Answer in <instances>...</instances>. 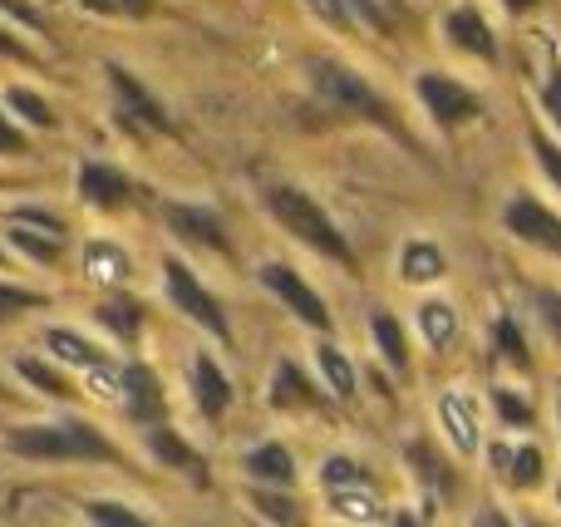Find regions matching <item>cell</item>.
Wrapping results in <instances>:
<instances>
[{
	"label": "cell",
	"instance_id": "cell-1",
	"mask_svg": "<svg viewBox=\"0 0 561 527\" xmlns=\"http://www.w3.org/2000/svg\"><path fill=\"white\" fill-rule=\"evenodd\" d=\"M306 69H310V89H316L320 108H330V114H340V118H365V124L394 134L399 144H409V134H404V124H399L394 104H389V99L379 94L365 75H359V69L340 65V59H310Z\"/></svg>",
	"mask_w": 561,
	"mask_h": 527
},
{
	"label": "cell",
	"instance_id": "cell-2",
	"mask_svg": "<svg viewBox=\"0 0 561 527\" xmlns=\"http://www.w3.org/2000/svg\"><path fill=\"white\" fill-rule=\"evenodd\" d=\"M0 444H5L10 454H20V459H30V463H79V459L118 463L114 444H108L89 420H75V414H65V420H45V424H20V429H10Z\"/></svg>",
	"mask_w": 561,
	"mask_h": 527
},
{
	"label": "cell",
	"instance_id": "cell-3",
	"mask_svg": "<svg viewBox=\"0 0 561 527\" xmlns=\"http://www.w3.org/2000/svg\"><path fill=\"white\" fill-rule=\"evenodd\" d=\"M266 213H272L276 227H286L296 242H306L310 252H320V256H330V262H340V266H350V272H355V252H350L345 232H340L335 217H330L325 207L306 193V187L272 183V187H266Z\"/></svg>",
	"mask_w": 561,
	"mask_h": 527
},
{
	"label": "cell",
	"instance_id": "cell-4",
	"mask_svg": "<svg viewBox=\"0 0 561 527\" xmlns=\"http://www.w3.org/2000/svg\"><path fill=\"white\" fill-rule=\"evenodd\" d=\"M414 99L424 104V114L434 118V128H444V134H458V128H468V124L483 118V94L468 89L463 79L444 75V69H424V75H414Z\"/></svg>",
	"mask_w": 561,
	"mask_h": 527
},
{
	"label": "cell",
	"instance_id": "cell-5",
	"mask_svg": "<svg viewBox=\"0 0 561 527\" xmlns=\"http://www.w3.org/2000/svg\"><path fill=\"white\" fill-rule=\"evenodd\" d=\"M163 286H168V301H173L187 321H197L207 335H217L222 345H232V321H227L222 301L197 282L193 266H187L183 256H163Z\"/></svg>",
	"mask_w": 561,
	"mask_h": 527
},
{
	"label": "cell",
	"instance_id": "cell-6",
	"mask_svg": "<svg viewBox=\"0 0 561 527\" xmlns=\"http://www.w3.org/2000/svg\"><path fill=\"white\" fill-rule=\"evenodd\" d=\"M108 89H114V108H118V124L134 128V134H173V114L163 108V99L134 79L124 65H108Z\"/></svg>",
	"mask_w": 561,
	"mask_h": 527
},
{
	"label": "cell",
	"instance_id": "cell-7",
	"mask_svg": "<svg viewBox=\"0 0 561 527\" xmlns=\"http://www.w3.org/2000/svg\"><path fill=\"white\" fill-rule=\"evenodd\" d=\"M503 227L517 242L537 247V252H547V256H561V213H552L542 197L517 193L513 203L503 207Z\"/></svg>",
	"mask_w": 561,
	"mask_h": 527
},
{
	"label": "cell",
	"instance_id": "cell-8",
	"mask_svg": "<svg viewBox=\"0 0 561 527\" xmlns=\"http://www.w3.org/2000/svg\"><path fill=\"white\" fill-rule=\"evenodd\" d=\"M262 286L276 296L280 306H290V316H296V321H306L310 331H330V306L320 301L316 286H310L300 272H290L286 262H266L262 266Z\"/></svg>",
	"mask_w": 561,
	"mask_h": 527
},
{
	"label": "cell",
	"instance_id": "cell-9",
	"mask_svg": "<svg viewBox=\"0 0 561 527\" xmlns=\"http://www.w3.org/2000/svg\"><path fill=\"white\" fill-rule=\"evenodd\" d=\"M444 45L463 59H497V30L478 5H448L444 10Z\"/></svg>",
	"mask_w": 561,
	"mask_h": 527
},
{
	"label": "cell",
	"instance_id": "cell-10",
	"mask_svg": "<svg viewBox=\"0 0 561 527\" xmlns=\"http://www.w3.org/2000/svg\"><path fill=\"white\" fill-rule=\"evenodd\" d=\"M168 227H173V237H183V242L193 247H207V252L227 256L232 252V237H227V222L213 213V207H197V203H168Z\"/></svg>",
	"mask_w": 561,
	"mask_h": 527
},
{
	"label": "cell",
	"instance_id": "cell-11",
	"mask_svg": "<svg viewBox=\"0 0 561 527\" xmlns=\"http://www.w3.org/2000/svg\"><path fill=\"white\" fill-rule=\"evenodd\" d=\"M118 390H124V410L134 424H163V385H158V375L148 370V365H128V370H118Z\"/></svg>",
	"mask_w": 561,
	"mask_h": 527
},
{
	"label": "cell",
	"instance_id": "cell-12",
	"mask_svg": "<svg viewBox=\"0 0 561 527\" xmlns=\"http://www.w3.org/2000/svg\"><path fill=\"white\" fill-rule=\"evenodd\" d=\"M75 187L89 207H99V213H114V207H124L128 197H134V183H128L114 163H84Z\"/></svg>",
	"mask_w": 561,
	"mask_h": 527
},
{
	"label": "cell",
	"instance_id": "cell-13",
	"mask_svg": "<svg viewBox=\"0 0 561 527\" xmlns=\"http://www.w3.org/2000/svg\"><path fill=\"white\" fill-rule=\"evenodd\" d=\"M193 400L207 420H222V414L232 410V380H227V370L207 351L193 360Z\"/></svg>",
	"mask_w": 561,
	"mask_h": 527
},
{
	"label": "cell",
	"instance_id": "cell-14",
	"mask_svg": "<svg viewBox=\"0 0 561 527\" xmlns=\"http://www.w3.org/2000/svg\"><path fill=\"white\" fill-rule=\"evenodd\" d=\"M242 463H247V479L266 483V489H286V483H296V459H290L286 444H256Z\"/></svg>",
	"mask_w": 561,
	"mask_h": 527
},
{
	"label": "cell",
	"instance_id": "cell-15",
	"mask_svg": "<svg viewBox=\"0 0 561 527\" xmlns=\"http://www.w3.org/2000/svg\"><path fill=\"white\" fill-rule=\"evenodd\" d=\"M438 420H444V434H448V444H454L458 454H478V420H473V404L463 400L458 390H448L444 400H438Z\"/></svg>",
	"mask_w": 561,
	"mask_h": 527
},
{
	"label": "cell",
	"instance_id": "cell-16",
	"mask_svg": "<svg viewBox=\"0 0 561 527\" xmlns=\"http://www.w3.org/2000/svg\"><path fill=\"white\" fill-rule=\"evenodd\" d=\"M409 463H414V479L424 489V503H444L454 493V469L428 444H409Z\"/></svg>",
	"mask_w": 561,
	"mask_h": 527
},
{
	"label": "cell",
	"instance_id": "cell-17",
	"mask_svg": "<svg viewBox=\"0 0 561 527\" xmlns=\"http://www.w3.org/2000/svg\"><path fill=\"white\" fill-rule=\"evenodd\" d=\"M148 449H153L158 463H168V469H178V473L203 483V459H197V454L183 444V434H173L168 424H153V429H148Z\"/></svg>",
	"mask_w": 561,
	"mask_h": 527
},
{
	"label": "cell",
	"instance_id": "cell-18",
	"mask_svg": "<svg viewBox=\"0 0 561 527\" xmlns=\"http://www.w3.org/2000/svg\"><path fill=\"white\" fill-rule=\"evenodd\" d=\"M84 272H89V282H99V286H124L128 272H134V262H128V252L118 242H89Z\"/></svg>",
	"mask_w": 561,
	"mask_h": 527
},
{
	"label": "cell",
	"instance_id": "cell-19",
	"mask_svg": "<svg viewBox=\"0 0 561 527\" xmlns=\"http://www.w3.org/2000/svg\"><path fill=\"white\" fill-rule=\"evenodd\" d=\"M45 351L55 355V360H65V365H79V370L104 365V351H99V345H89L84 335L69 331V325H49V331H45Z\"/></svg>",
	"mask_w": 561,
	"mask_h": 527
},
{
	"label": "cell",
	"instance_id": "cell-20",
	"mask_svg": "<svg viewBox=\"0 0 561 527\" xmlns=\"http://www.w3.org/2000/svg\"><path fill=\"white\" fill-rule=\"evenodd\" d=\"M448 272L444 252H438L434 242H404V252H399V276H404L409 286H424V282H438V276Z\"/></svg>",
	"mask_w": 561,
	"mask_h": 527
},
{
	"label": "cell",
	"instance_id": "cell-21",
	"mask_svg": "<svg viewBox=\"0 0 561 527\" xmlns=\"http://www.w3.org/2000/svg\"><path fill=\"white\" fill-rule=\"evenodd\" d=\"M419 335H424V345L428 351H448V345H454V335H458V316H454V306L448 301H424L419 306Z\"/></svg>",
	"mask_w": 561,
	"mask_h": 527
},
{
	"label": "cell",
	"instance_id": "cell-22",
	"mask_svg": "<svg viewBox=\"0 0 561 527\" xmlns=\"http://www.w3.org/2000/svg\"><path fill=\"white\" fill-rule=\"evenodd\" d=\"M94 316H99V325H104V331H114L124 345H134L138 331H144V306H138L134 296H108Z\"/></svg>",
	"mask_w": 561,
	"mask_h": 527
},
{
	"label": "cell",
	"instance_id": "cell-23",
	"mask_svg": "<svg viewBox=\"0 0 561 527\" xmlns=\"http://www.w3.org/2000/svg\"><path fill=\"white\" fill-rule=\"evenodd\" d=\"M272 404L276 410H306V404H316V390H310L306 370L290 360L276 365V380H272Z\"/></svg>",
	"mask_w": 561,
	"mask_h": 527
},
{
	"label": "cell",
	"instance_id": "cell-24",
	"mask_svg": "<svg viewBox=\"0 0 561 527\" xmlns=\"http://www.w3.org/2000/svg\"><path fill=\"white\" fill-rule=\"evenodd\" d=\"M369 335H375L379 355L389 360V370H409V345H404V331H399L394 316L375 311V316H369Z\"/></svg>",
	"mask_w": 561,
	"mask_h": 527
},
{
	"label": "cell",
	"instance_id": "cell-25",
	"mask_svg": "<svg viewBox=\"0 0 561 527\" xmlns=\"http://www.w3.org/2000/svg\"><path fill=\"white\" fill-rule=\"evenodd\" d=\"M5 104L15 108L20 124H30V128H55V108H49V99L35 94V89L10 84V89H5Z\"/></svg>",
	"mask_w": 561,
	"mask_h": 527
},
{
	"label": "cell",
	"instance_id": "cell-26",
	"mask_svg": "<svg viewBox=\"0 0 561 527\" xmlns=\"http://www.w3.org/2000/svg\"><path fill=\"white\" fill-rule=\"evenodd\" d=\"M5 242L15 247L20 256L39 262V266H55V262H59V237H45V232H30V227L5 222Z\"/></svg>",
	"mask_w": 561,
	"mask_h": 527
},
{
	"label": "cell",
	"instance_id": "cell-27",
	"mask_svg": "<svg viewBox=\"0 0 561 527\" xmlns=\"http://www.w3.org/2000/svg\"><path fill=\"white\" fill-rule=\"evenodd\" d=\"M320 483H325L330 493H340V489H375V483H369V469L359 459H350V454H330L325 469H320Z\"/></svg>",
	"mask_w": 561,
	"mask_h": 527
},
{
	"label": "cell",
	"instance_id": "cell-28",
	"mask_svg": "<svg viewBox=\"0 0 561 527\" xmlns=\"http://www.w3.org/2000/svg\"><path fill=\"white\" fill-rule=\"evenodd\" d=\"M316 360H320V375H325V385L330 390L340 394V400H350V394H355V365L345 360V355H340V345H320L316 351Z\"/></svg>",
	"mask_w": 561,
	"mask_h": 527
},
{
	"label": "cell",
	"instance_id": "cell-29",
	"mask_svg": "<svg viewBox=\"0 0 561 527\" xmlns=\"http://www.w3.org/2000/svg\"><path fill=\"white\" fill-rule=\"evenodd\" d=\"M493 355L497 360H513L517 370H527V365H533V351H527L523 345V331H517V321H493Z\"/></svg>",
	"mask_w": 561,
	"mask_h": 527
},
{
	"label": "cell",
	"instance_id": "cell-30",
	"mask_svg": "<svg viewBox=\"0 0 561 527\" xmlns=\"http://www.w3.org/2000/svg\"><path fill=\"white\" fill-rule=\"evenodd\" d=\"M542 469H547L542 449H537V444H523V449H513V463H507V483H513V489H533V483H542Z\"/></svg>",
	"mask_w": 561,
	"mask_h": 527
},
{
	"label": "cell",
	"instance_id": "cell-31",
	"mask_svg": "<svg viewBox=\"0 0 561 527\" xmlns=\"http://www.w3.org/2000/svg\"><path fill=\"white\" fill-rule=\"evenodd\" d=\"M84 513H89V523L94 527H153L148 518H138L128 503H114V499H94V503H84Z\"/></svg>",
	"mask_w": 561,
	"mask_h": 527
},
{
	"label": "cell",
	"instance_id": "cell-32",
	"mask_svg": "<svg viewBox=\"0 0 561 527\" xmlns=\"http://www.w3.org/2000/svg\"><path fill=\"white\" fill-rule=\"evenodd\" d=\"M350 15H355V25L365 20L375 35H399V15L389 0H350Z\"/></svg>",
	"mask_w": 561,
	"mask_h": 527
},
{
	"label": "cell",
	"instance_id": "cell-33",
	"mask_svg": "<svg viewBox=\"0 0 561 527\" xmlns=\"http://www.w3.org/2000/svg\"><path fill=\"white\" fill-rule=\"evenodd\" d=\"M252 508L262 513V518L272 523V527H296V523H300V508H296V503H290L286 493H272V489L252 493Z\"/></svg>",
	"mask_w": 561,
	"mask_h": 527
},
{
	"label": "cell",
	"instance_id": "cell-34",
	"mask_svg": "<svg viewBox=\"0 0 561 527\" xmlns=\"http://www.w3.org/2000/svg\"><path fill=\"white\" fill-rule=\"evenodd\" d=\"M10 222H15V227H30V232H45V237H65V217L49 213V207H39V203L15 207V213H10Z\"/></svg>",
	"mask_w": 561,
	"mask_h": 527
},
{
	"label": "cell",
	"instance_id": "cell-35",
	"mask_svg": "<svg viewBox=\"0 0 561 527\" xmlns=\"http://www.w3.org/2000/svg\"><path fill=\"white\" fill-rule=\"evenodd\" d=\"M39 306H45V296H39V291L15 286V282H0V321H15V316L39 311Z\"/></svg>",
	"mask_w": 561,
	"mask_h": 527
},
{
	"label": "cell",
	"instance_id": "cell-36",
	"mask_svg": "<svg viewBox=\"0 0 561 527\" xmlns=\"http://www.w3.org/2000/svg\"><path fill=\"white\" fill-rule=\"evenodd\" d=\"M300 5H306L310 15H316L325 30H340V35H350V30H355V15H350V0H300Z\"/></svg>",
	"mask_w": 561,
	"mask_h": 527
},
{
	"label": "cell",
	"instance_id": "cell-37",
	"mask_svg": "<svg viewBox=\"0 0 561 527\" xmlns=\"http://www.w3.org/2000/svg\"><path fill=\"white\" fill-rule=\"evenodd\" d=\"M335 499V513L340 518H359V523H369L375 518V489H340V493H330Z\"/></svg>",
	"mask_w": 561,
	"mask_h": 527
},
{
	"label": "cell",
	"instance_id": "cell-38",
	"mask_svg": "<svg viewBox=\"0 0 561 527\" xmlns=\"http://www.w3.org/2000/svg\"><path fill=\"white\" fill-rule=\"evenodd\" d=\"M493 410H497V420H503V424H513V429H527V424H533V404H527L523 394L503 390V385H497V390H493Z\"/></svg>",
	"mask_w": 561,
	"mask_h": 527
},
{
	"label": "cell",
	"instance_id": "cell-39",
	"mask_svg": "<svg viewBox=\"0 0 561 527\" xmlns=\"http://www.w3.org/2000/svg\"><path fill=\"white\" fill-rule=\"evenodd\" d=\"M527 144H533V158H537V168L547 173V183L561 193V148L552 144V138H542V128H533V134H527Z\"/></svg>",
	"mask_w": 561,
	"mask_h": 527
},
{
	"label": "cell",
	"instance_id": "cell-40",
	"mask_svg": "<svg viewBox=\"0 0 561 527\" xmlns=\"http://www.w3.org/2000/svg\"><path fill=\"white\" fill-rule=\"evenodd\" d=\"M20 375H25V380L35 385L39 394H55V400H69V385H65V375H59V370H49V365H39V360H20Z\"/></svg>",
	"mask_w": 561,
	"mask_h": 527
},
{
	"label": "cell",
	"instance_id": "cell-41",
	"mask_svg": "<svg viewBox=\"0 0 561 527\" xmlns=\"http://www.w3.org/2000/svg\"><path fill=\"white\" fill-rule=\"evenodd\" d=\"M0 15H10L15 25H25V30H35V35H49V20H45V10L35 5V0H0Z\"/></svg>",
	"mask_w": 561,
	"mask_h": 527
},
{
	"label": "cell",
	"instance_id": "cell-42",
	"mask_svg": "<svg viewBox=\"0 0 561 527\" xmlns=\"http://www.w3.org/2000/svg\"><path fill=\"white\" fill-rule=\"evenodd\" d=\"M94 15H124V20H144L153 10V0H79Z\"/></svg>",
	"mask_w": 561,
	"mask_h": 527
},
{
	"label": "cell",
	"instance_id": "cell-43",
	"mask_svg": "<svg viewBox=\"0 0 561 527\" xmlns=\"http://www.w3.org/2000/svg\"><path fill=\"white\" fill-rule=\"evenodd\" d=\"M537 99H542V114L552 118L561 128V65H552V75L542 79V89H537Z\"/></svg>",
	"mask_w": 561,
	"mask_h": 527
},
{
	"label": "cell",
	"instance_id": "cell-44",
	"mask_svg": "<svg viewBox=\"0 0 561 527\" xmlns=\"http://www.w3.org/2000/svg\"><path fill=\"white\" fill-rule=\"evenodd\" d=\"M0 158H30V138L15 128V118L0 114Z\"/></svg>",
	"mask_w": 561,
	"mask_h": 527
},
{
	"label": "cell",
	"instance_id": "cell-45",
	"mask_svg": "<svg viewBox=\"0 0 561 527\" xmlns=\"http://www.w3.org/2000/svg\"><path fill=\"white\" fill-rule=\"evenodd\" d=\"M537 306H542V321L552 331V341L561 345V291H537Z\"/></svg>",
	"mask_w": 561,
	"mask_h": 527
},
{
	"label": "cell",
	"instance_id": "cell-46",
	"mask_svg": "<svg viewBox=\"0 0 561 527\" xmlns=\"http://www.w3.org/2000/svg\"><path fill=\"white\" fill-rule=\"evenodd\" d=\"M0 55H5V59H20V65H35V49H30L25 39H20L15 30H5V25H0Z\"/></svg>",
	"mask_w": 561,
	"mask_h": 527
},
{
	"label": "cell",
	"instance_id": "cell-47",
	"mask_svg": "<svg viewBox=\"0 0 561 527\" xmlns=\"http://www.w3.org/2000/svg\"><path fill=\"white\" fill-rule=\"evenodd\" d=\"M473 527H517V523L507 518L503 508H483V513H478V518H473Z\"/></svg>",
	"mask_w": 561,
	"mask_h": 527
},
{
	"label": "cell",
	"instance_id": "cell-48",
	"mask_svg": "<svg viewBox=\"0 0 561 527\" xmlns=\"http://www.w3.org/2000/svg\"><path fill=\"white\" fill-rule=\"evenodd\" d=\"M488 459H493L497 473H507V463H513V449H507V444H493V449H488Z\"/></svg>",
	"mask_w": 561,
	"mask_h": 527
},
{
	"label": "cell",
	"instance_id": "cell-49",
	"mask_svg": "<svg viewBox=\"0 0 561 527\" xmlns=\"http://www.w3.org/2000/svg\"><path fill=\"white\" fill-rule=\"evenodd\" d=\"M542 0H503V10H513V15H527V10H537Z\"/></svg>",
	"mask_w": 561,
	"mask_h": 527
},
{
	"label": "cell",
	"instance_id": "cell-50",
	"mask_svg": "<svg viewBox=\"0 0 561 527\" xmlns=\"http://www.w3.org/2000/svg\"><path fill=\"white\" fill-rule=\"evenodd\" d=\"M394 527H419V523H414V518H399V523H394Z\"/></svg>",
	"mask_w": 561,
	"mask_h": 527
},
{
	"label": "cell",
	"instance_id": "cell-51",
	"mask_svg": "<svg viewBox=\"0 0 561 527\" xmlns=\"http://www.w3.org/2000/svg\"><path fill=\"white\" fill-rule=\"evenodd\" d=\"M557 420H561V390H557Z\"/></svg>",
	"mask_w": 561,
	"mask_h": 527
},
{
	"label": "cell",
	"instance_id": "cell-52",
	"mask_svg": "<svg viewBox=\"0 0 561 527\" xmlns=\"http://www.w3.org/2000/svg\"><path fill=\"white\" fill-rule=\"evenodd\" d=\"M557 503H561V479H557Z\"/></svg>",
	"mask_w": 561,
	"mask_h": 527
},
{
	"label": "cell",
	"instance_id": "cell-53",
	"mask_svg": "<svg viewBox=\"0 0 561 527\" xmlns=\"http://www.w3.org/2000/svg\"><path fill=\"white\" fill-rule=\"evenodd\" d=\"M527 527H542V523H537V518H533V523H527Z\"/></svg>",
	"mask_w": 561,
	"mask_h": 527
},
{
	"label": "cell",
	"instance_id": "cell-54",
	"mask_svg": "<svg viewBox=\"0 0 561 527\" xmlns=\"http://www.w3.org/2000/svg\"><path fill=\"white\" fill-rule=\"evenodd\" d=\"M0 187H5V177H0Z\"/></svg>",
	"mask_w": 561,
	"mask_h": 527
}]
</instances>
